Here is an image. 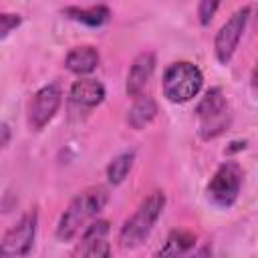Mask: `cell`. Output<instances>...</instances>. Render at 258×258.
<instances>
[{
    "label": "cell",
    "instance_id": "e0dca14e",
    "mask_svg": "<svg viewBox=\"0 0 258 258\" xmlns=\"http://www.w3.org/2000/svg\"><path fill=\"white\" fill-rule=\"evenodd\" d=\"M81 258H111V246L105 240H97L85 246V252Z\"/></svg>",
    "mask_w": 258,
    "mask_h": 258
},
{
    "label": "cell",
    "instance_id": "2e32d148",
    "mask_svg": "<svg viewBox=\"0 0 258 258\" xmlns=\"http://www.w3.org/2000/svg\"><path fill=\"white\" fill-rule=\"evenodd\" d=\"M107 234H109V222L107 220L91 222L87 226V230L83 232V246H87L91 242H97V240H105Z\"/></svg>",
    "mask_w": 258,
    "mask_h": 258
},
{
    "label": "cell",
    "instance_id": "8992f818",
    "mask_svg": "<svg viewBox=\"0 0 258 258\" xmlns=\"http://www.w3.org/2000/svg\"><path fill=\"white\" fill-rule=\"evenodd\" d=\"M36 226H38V212L32 208L2 236L0 258H26L36 238Z\"/></svg>",
    "mask_w": 258,
    "mask_h": 258
},
{
    "label": "cell",
    "instance_id": "44dd1931",
    "mask_svg": "<svg viewBox=\"0 0 258 258\" xmlns=\"http://www.w3.org/2000/svg\"><path fill=\"white\" fill-rule=\"evenodd\" d=\"M246 147V141H232L230 147H226V153H234V151H242Z\"/></svg>",
    "mask_w": 258,
    "mask_h": 258
},
{
    "label": "cell",
    "instance_id": "ac0fdd59",
    "mask_svg": "<svg viewBox=\"0 0 258 258\" xmlns=\"http://www.w3.org/2000/svg\"><path fill=\"white\" fill-rule=\"evenodd\" d=\"M218 8H220V2H216V0H202L198 4V20H200V24L202 26L210 24V20L214 18Z\"/></svg>",
    "mask_w": 258,
    "mask_h": 258
},
{
    "label": "cell",
    "instance_id": "52a82bcc",
    "mask_svg": "<svg viewBox=\"0 0 258 258\" xmlns=\"http://www.w3.org/2000/svg\"><path fill=\"white\" fill-rule=\"evenodd\" d=\"M248 16H250V8L242 6L218 30V34L214 38V52H216V58H218L220 64H228L232 60V56H234V52L238 48V42H240V38L244 34Z\"/></svg>",
    "mask_w": 258,
    "mask_h": 258
},
{
    "label": "cell",
    "instance_id": "277c9868",
    "mask_svg": "<svg viewBox=\"0 0 258 258\" xmlns=\"http://www.w3.org/2000/svg\"><path fill=\"white\" fill-rule=\"evenodd\" d=\"M196 117H198V135L204 141L216 139L230 127L232 113L222 89L214 87L206 91V95L196 107Z\"/></svg>",
    "mask_w": 258,
    "mask_h": 258
},
{
    "label": "cell",
    "instance_id": "ba28073f",
    "mask_svg": "<svg viewBox=\"0 0 258 258\" xmlns=\"http://www.w3.org/2000/svg\"><path fill=\"white\" fill-rule=\"evenodd\" d=\"M62 101V91L56 83H48L44 87H40L30 105H28V123L32 129H42L44 125H48L52 121V117L56 115L58 107Z\"/></svg>",
    "mask_w": 258,
    "mask_h": 258
},
{
    "label": "cell",
    "instance_id": "4fadbf2b",
    "mask_svg": "<svg viewBox=\"0 0 258 258\" xmlns=\"http://www.w3.org/2000/svg\"><path fill=\"white\" fill-rule=\"evenodd\" d=\"M62 14L69 16L71 20L81 22V24L91 26V28L103 26V24H107L109 18H111V10H109L105 4H95V6H89V8L67 6V8H62Z\"/></svg>",
    "mask_w": 258,
    "mask_h": 258
},
{
    "label": "cell",
    "instance_id": "603a6c76",
    "mask_svg": "<svg viewBox=\"0 0 258 258\" xmlns=\"http://www.w3.org/2000/svg\"><path fill=\"white\" fill-rule=\"evenodd\" d=\"M250 83H252V87L258 91V62L254 64V69H252V77H250Z\"/></svg>",
    "mask_w": 258,
    "mask_h": 258
},
{
    "label": "cell",
    "instance_id": "7c38bea8",
    "mask_svg": "<svg viewBox=\"0 0 258 258\" xmlns=\"http://www.w3.org/2000/svg\"><path fill=\"white\" fill-rule=\"evenodd\" d=\"M196 246V234L189 230H171L161 244V248L155 252L153 258H181Z\"/></svg>",
    "mask_w": 258,
    "mask_h": 258
},
{
    "label": "cell",
    "instance_id": "3957f363",
    "mask_svg": "<svg viewBox=\"0 0 258 258\" xmlns=\"http://www.w3.org/2000/svg\"><path fill=\"white\" fill-rule=\"evenodd\" d=\"M202 85H204V75L189 60L171 62L165 69L163 79H161V91L169 103L191 101L202 91Z\"/></svg>",
    "mask_w": 258,
    "mask_h": 258
},
{
    "label": "cell",
    "instance_id": "6da1fadb",
    "mask_svg": "<svg viewBox=\"0 0 258 258\" xmlns=\"http://www.w3.org/2000/svg\"><path fill=\"white\" fill-rule=\"evenodd\" d=\"M107 202H109V191L103 185L87 187L81 194H77L56 224V238L60 242L75 240L81 232L87 230L91 220L103 212Z\"/></svg>",
    "mask_w": 258,
    "mask_h": 258
},
{
    "label": "cell",
    "instance_id": "30bf717a",
    "mask_svg": "<svg viewBox=\"0 0 258 258\" xmlns=\"http://www.w3.org/2000/svg\"><path fill=\"white\" fill-rule=\"evenodd\" d=\"M69 97L81 107H97L105 99V85L97 79H79L71 85Z\"/></svg>",
    "mask_w": 258,
    "mask_h": 258
},
{
    "label": "cell",
    "instance_id": "d6986e66",
    "mask_svg": "<svg viewBox=\"0 0 258 258\" xmlns=\"http://www.w3.org/2000/svg\"><path fill=\"white\" fill-rule=\"evenodd\" d=\"M22 22L20 14H10V12H2L0 14V38H6L12 30H16Z\"/></svg>",
    "mask_w": 258,
    "mask_h": 258
},
{
    "label": "cell",
    "instance_id": "5bb4252c",
    "mask_svg": "<svg viewBox=\"0 0 258 258\" xmlns=\"http://www.w3.org/2000/svg\"><path fill=\"white\" fill-rule=\"evenodd\" d=\"M157 115V103L153 97H139L135 99V103L131 105V109L127 111V125L131 129H143L145 125H149Z\"/></svg>",
    "mask_w": 258,
    "mask_h": 258
},
{
    "label": "cell",
    "instance_id": "9c48e42d",
    "mask_svg": "<svg viewBox=\"0 0 258 258\" xmlns=\"http://www.w3.org/2000/svg\"><path fill=\"white\" fill-rule=\"evenodd\" d=\"M153 71H155V54L145 50V52H139L131 67H129V73H127V81H125V93L127 97H133V99H139L143 89L149 85L151 77H153Z\"/></svg>",
    "mask_w": 258,
    "mask_h": 258
},
{
    "label": "cell",
    "instance_id": "9a60e30c",
    "mask_svg": "<svg viewBox=\"0 0 258 258\" xmlns=\"http://www.w3.org/2000/svg\"><path fill=\"white\" fill-rule=\"evenodd\" d=\"M135 161V151H123L119 155H115L111 159V163L107 165V179L113 185H119L125 181V177L129 175L131 167Z\"/></svg>",
    "mask_w": 258,
    "mask_h": 258
},
{
    "label": "cell",
    "instance_id": "7a4b0ae2",
    "mask_svg": "<svg viewBox=\"0 0 258 258\" xmlns=\"http://www.w3.org/2000/svg\"><path fill=\"white\" fill-rule=\"evenodd\" d=\"M163 208H165V194L163 191L149 194L139 204V208L133 212V216L127 218L125 224L121 226L119 244L123 248H137L141 242H145L147 236L151 234L155 222L159 220Z\"/></svg>",
    "mask_w": 258,
    "mask_h": 258
},
{
    "label": "cell",
    "instance_id": "5b68a950",
    "mask_svg": "<svg viewBox=\"0 0 258 258\" xmlns=\"http://www.w3.org/2000/svg\"><path fill=\"white\" fill-rule=\"evenodd\" d=\"M244 171L238 161H224L206 185L208 200L218 208H232L240 196Z\"/></svg>",
    "mask_w": 258,
    "mask_h": 258
},
{
    "label": "cell",
    "instance_id": "7402d4cb",
    "mask_svg": "<svg viewBox=\"0 0 258 258\" xmlns=\"http://www.w3.org/2000/svg\"><path fill=\"white\" fill-rule=\"evenodd\" d=\"M189 258H212V250H210V246H204V248H200L196 254H191Z\"/></svg>",
    "mask_w": 258,
    "mask_h": 258
},
{
    "label": "cell",
    "instance_id": "8fae6325",
    "mask_svg": "<svg viewBox=\"0 0 258 258\" xmlns=\"http://www.w3.org/2000/svg\"><path fill=\"white\" fill-rule=\"evenodd\" d=\"M99 50L95 46L83 44V46H75L69 50V54L64 56V67L67 71L75 73V75H89L99 67Z\"/></svg>",
    "mask_w": 258,
    "mask_h": 258
},
{
    "label": "cell",
    "instance_id": "ffe728a7",
    "mask_svg": "<svg viewBox=\"0 0 258 258\" xmlns=\"http://www.w3.org/2000/svg\"><path fill=\"white\" fill-rule=\"evenodd\" d=\"M0 133H2L0 145H2V149H6V147H8V143H10V127H8V123H6V121L0 125Z\"/></svg>",
    "mask_w": 258,
    "mask_h": 258
}]
</instances>
